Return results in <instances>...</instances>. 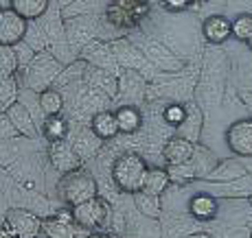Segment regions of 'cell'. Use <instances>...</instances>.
Listing matches in <instances>:
<instances>
[{
    "label": "cell",
    "mask_w": 252,
    "mask_h": 238,
    "mask_svg": "<svg viewBox=\"0 0 252 238\" xmlns=\"http://www.w3.org/2000/svg\"><path fill=\"white\" fill-rule=\"evenodd\" d=\"M250 238H252V232H250Z\"/></svg>",
    "instance_id": "cell-37"
},
{
    "label": "cell",
    "mask_w": 252,
    "mask_h": 238,
    "mask_svg": "<svg viewBox=\"0 0 252 238\" xmlns=\"http://www.w3.org/2000/svg\"><path fill=\"white\" fill-rule=\"evenodd\" d=\"M62 66L53 59L48 53H40L35 55V59L29 64V70H27V81H29V87L33 90H46L51 87V81H55V77L60 75Z\"/></svg>",
    "instance_id": "cell-6"
},
{
    "label": "cell",
    "mask_w": 252,
    "mask_h": 238,
    "mask_svg": "<svg viewBox=\"0 0 252 238\" xmlns=\"http://www.w3.org/2000/svg\"><path fill=\"white\" fill-rule=\"evenodd\" d=\"M48 159L62 175L70 173L75 168H81V158L72 149L70 142L60 140V142H48Z\"/></svg>",
    "instance_id": "cell-9"
},
{
    "label": "cell",
    "mask_w": 252,
    "mask_h": 238,
    "mask_svg": "<svg viewBox=\"0 0 252 238\" xmlns=\"http://www.w3.org/2000/svg\"><path fill=\"white\" fill-rule=\"evenodd\" d=\"M189 214H191L195 221H213V218L217 216V212H220V203H217V199L213 195H208V192H197V195H193L189 199V206H187Z\"/></svg>",
    "instance_id": "cell-13"
},
{
    "label": "cell",
    "mask_w": 252,
    "mask_h": 238,
    "mask_svg": "<svg viewBox=\"0 0 252 238\" xmlns=\"http://www.w3.org/2000/svg\"><path fill=\"white\" fill-rule=\"evenodd\" d=\"M202 35L208 44H224L232 37V20L226 16H208L202 22Z\"/></svg>",
    "instance_id": "cell-12"
},
{
    "label": "cell",
    "mask_w": 252,
    "mask_h": 238,
    "mask_svg": "<svg viewBox=\"0 0 252 238\" xmlns=\"http://www.w3.org/2000/svg\"><path fill=\"white\" fill-rule=\"evenodd\" d=\"M232 37L239 42H248L252 37V13H239L232 20Z\"/></svg>",
    "instance_id": "cell-27"
},
{
    "label": "cell",
    "mask_w": 252,
    "mask_h": 238,
    "mask_svg": "<svg viewBox=\"0 0 252 238\" xmlns=\"http://www.w3.org/2000/svg\"><path fill=\"white\" fill-rule=\"evenodd\" d=\"M37 101H40V109L44 111L46 116L60 114L62 107H64V96H62L60 90H55V87H46V90H42L40 96H37Z\"/></svg>",
    "instance_id": "cell-21"
},
{
    "label": "cell",
    "mask_w": 252,
    "mask_h": 238,
    "mask_svg": "<svg viewBox=\"0 0 252 238\" xmlns=\"http://www.w3.org/2000/svg\"><path fill=\"white\" fill-rule=\"evenodd\" d=\"M2 227L13 232L18 238H37L44 234V218H40L35 212L24 208H11L4 212Z\"/></svg>",
    "instance_id": "cell-5"
},
{
    "label": "cell",
    "mask_w": 252,
    "mask_h": 238,
    "mask_svg": "<svg viewBox=\"0 0 252 238\" xmlns=\"http://www.w3.org/2000/svg\"><path fill=\"white\" fill-rule=\"evenodd\" d=\"M116 120H119L121 133H134L143 127V114L136 105H121L116 109Z\"/></svg>",
    "instance_id": "cell-17"
},
{
    "label": "cell",
    "mask_w": 252,
    "mask_h": 238,
    "mask_svg": "<svg viewBox=\"0 0 252 238\" xmlns=\"http://www.w3.org/2000/svg\"><path fill=\"white\" fill-rule=\"evenodd\" d=\"M246 177V168L237 162H220V166L213 171L208 182H232V179Z\"/></svg>",
    "instance_id": "cell-23"
},
{
    "label": "cell",
    "mask_w": 252,
    "mask_h": 238,
    "mask_svg": "<svg viewBox=\"0 0 252 238\" xmlns=\"http://www.w3.org/2000/svg\"><path fill=\"white\" fill-rule=\"evenodd\" d=\"M189 238H215L213 234H206V232H195V234H191Z\"/></svg>",
    "instance_id": "cell-32"
},
{
    "label": "cell",
    "mask_w": 252,
    "mask_h": 238,
    "mask_svg": "<svg viewBox=\"0 0 252 238\" xmlns=\"http://www.w3.org/2000/svg\"><path fill=\"white\" fill-rule=\"evenodd\" d=\"M18 81L16 77H2V85H0V105L2 111H7L13 103H18Z\"/></svg>",
    "instance_id": "cell-25"
},
{
    "label": "cell",
    "mask_w": 252,
    "mask_h": 238,
    "mask_svg": "<svg viewBox=\"0 0 252 238\" xmlns=\"http://www.w3.org/2000/svg\"><path fill=\"white\" fill-rule=\"evenodd\" d=\"M112 182L125 195H136V192L145 190V184H147V175H149V166L143 159V155L127 151L114 159L112 164Z\"/></svg>",
    "instance_id": "cell-1"
},
{
    "label": "cell",
    "mask_w": 252,
    "mask_h": 238,
    "mask_svg": "<svg viewBox=\"0 0 252 238\" xmlns=\"http://www.w3.org/2000/svg\"><path fill=\"white\" fill-rule=\"evenodd\" d=\"M96 195H99L96 179L84 168H75L70 173H64L60 177V182H57V197L68 208L77 206L81 201H88V199Z\"/></svg>",
    "instance_id": "cell-2"
},
{
    "label": "cell",
    "mask_w": 252,
    "mask_h": 238,
    "mask_svg": "<svg viewBox=\"0 0 252 238\" xmlns=\"http://www.w3.org/2000/svg\"><path fill=\"white\" fill-rule=\"evenodd\" d=\"M44 236L46 238H77V223L72 210H57L55 214L44 218Z\"/></svg>",
    "instance_id": "cell-10"
},
{
    "label": "cell",
    "mask_w": 252,
    "mask_h": 238,
    "mask_svg": "<svg viewBox=\"0 0 252 238\" xmlns=\"http://www.w3.org/2000/svg\"><path fill=\"white\" fill-rule=\"evenodd\" d=\"M171 186V177H169L167 168H149V175H147V184H145V190L154 192V195H162L167 188Z\"/></svg>",
    "instance_id": "cell-24"
},
{
    "label": "cell",
    "mask_w": 252,
    "mask_h": 238,
    "mask_svg": "<svg viewBox=\"0 0 252 238\" xmlns=\"http://www.w3.org/2000/svg\"><path fill=\"white\" fill-rule=\"evenodd\" d=\"M193 151H195V142L184 135L176 133L164 142L162 147V159L167 164H184L193 159Z\"/></svg>",
    "instance_id": "cell-11"
},
{
    "label": "cell",
    "mask_w": 252,
    "mask_h": 238,
    "mask_svg": "<svg viewBox=\"0 0 252 238\" xmlns=\"http://www.w3.org/2000/svg\"><path fill=\"white\" fill-rule=\"evenodd\" d=\"M200 2H204V0H191V4H200Z\"/></svg>",
    "instance_id": "cell-35"
},
{
    "label": "cell",
    "mask_w": 252,
    "mask_h": 238,
    "mask_svg": "<svg viewBox=\"0 0 252 238\" xmlns=\"http://www.w3.org/2000/svg\"><path fill=\"white\" fill-rule=\"evenodd\" d=\"M90 131L99 140H114L121 133L119 120H116V111L101 109L90 118Z\"/></svg>",
    "instance_id": "cell-14"
},
{
    "label": "cell",
    "mask_w": 252,
    "mask_h": 238,
    "mask_svg": "<svg viewBox=\"0 0 252 238\" xmlns=\"http://www.w3.org/2000/svg\"><path fill=\"white\" fill-rule=\"evenodd\" d=\"M86 238H121L116 232H105V230H96V232H90Z\"/></svg>",
    "instance_id": "cell-31"
},
{
    "label": "cell",
    "mask_w": 252,
    "mask_h": 238,
    "mask_svg": "<svg viewBox=\"0 0 252 238\" xmlns=\"http://www.w3.org/2000/svg\"><path fill=\"white\" fill-rule=\"evenodd\" d=\"M167 173H169V177H171V184H176V186H189L191 182L197 179V173L191 162L167 164Z\"/></svg>",
    "instance_id": "cell-22"
},
{
    "label": "cell",
    "mask_w": 252,
    "mask_h": 238,
    "mask_svg": "<svg viewBox=\"0 0 252 238\" xmlns=\"http://www.w3.org/2000/svg\"><path fill=\"white\" fill-rule=\"evenodd\" d=\"M132 197H134V203H136L140 214L152 216V218L160 216V210H162L160 195H154V192H149V190H140V192H136V195H132Z\"/></svg>",
    "instance_id": "cell-20"
},
{
    "label": "cell",
    "mask_w": 252,
    "mask_h": 238,
    "mask_svg": "<svg viewBox=\"0 0 252 238\" xmlns=\"http://www.w3.org/2000/svg\"><path fill=\"white\" fill-rule=\"evenodd\" d=\"M149 0H110L105 18L116 28H134L149 13Z\"/></svg>",
    "instance_id": "cell-3"
},
{
    "label": "cell",
    "mask_w": 252,
    "mask_h": 238,
    "mask_svg": "<svg viewBox=\"0 0 252 238\" xmlns=\"http://www.w3.org/2000/svg\"><path fill=\"white\" fill-rule=\"evenodd\" d=\"M193 168L197 173V179H208L213 175L217 166H220V158L211 151L204 144L195 142V151H193V159H191Z\"/></svg>",
    "instance_id": "cell-15"
},
{
    "label": "cell",
    "mask_w": 252,
    "mask_h": 238,
    "mask_svg": "<svg viewBox=\"0 0 252 238\" xmlns=\"http://www.w3.org/2000/svg\"><path fill=\"white\" fill-rule=\"evenodd\" d=\"M72 216H75V223L79 230H88V232H96L108 223L110 218V203L105 201L103 197H92L88 201H81L77 206L70 208Z\"/></svg>",
    "instance_id": "cell-4"
},
{
    "label": "cell",
    "mask_w": 252,
    "mask_h": 238,
    "mask_svg": "<svg viewBox=\"0 0 252 238\" xmlns=\"http://www.w3.org/2000/svg\"><path fill=\"white\" fill-rule=\"evenodd\" d=\"M250 203H252V192H250Z\"/></svg>",
    "instance_id": "cell-36"
},
{
    "label": "cell",
    "mask_w": 252,
    "mask_h": 238,
    "mask_svg": "<svg viewBox=\"0 0 252 238\" xmlns=\"http://www.w3.org/2000/svg\"><path fill=\"white\" fill-rule=\"evenodd\" d=\"M246 44H248V48H250V53H252V37H250V40L246 42Z\"/></svg>",
    "instance_id": "cell-34"
},
{
    "label": "cell",
    "mask_w": 252,
    "mask_h": 238,
    "mask_svg": "<svg viewBox=\"0 0 252 238\" xmlns=\"http://www.w3.org/2000/svg\"><path fill=\"white\" fill-rule=\"evenodd\" d=\"M226 147L237 158H252V118H239L226 129Z\"/></svg>",
    "instance_id": "cell-7"
},
{
    "label": "cell",
    "mask_w": 252,
    "mask_h": 238,
    "mask_svg": "<svg viewBox=\"0 0 252 238\" xmlns=\"http://www.w3.org/2000/svg\"><path fill=\"white\" fill-rule=\"evenodd\" d=\"M2 114H7L9 116V120L13 123V127H16V131L20 135H27V138H35V133H37V129H35V123H33V118H31V114H29V109H27V105L24 103H13L11 107H9L7 111H2Z\"/></svg>",
    "instance_id": "cell-16"
},
{
    "label": "cell",
    "mask_w": 252,
    "mask_h": 238,
    "mask_svg": "<svg viewBox=\"0 0 252 238\" xmlns=\"http://www.w3.org/2000/svg\"><path fill=\"white\" fill-rule=\"evenodd\" d=\"M42 135H44L48 142H60V140H66V135H68V123H66L60 114L46 116L44 123H42Z\"/></svg>",
    "instance_id": "cell-19"
},
{
    "label": "cell",
    "mask_w": 252,
    "mask_h": 238,
    "mask_svg": "<svg viewBox=\"0 0 252 238\" xmlns=\"http://www.w3.org/2000/svg\"><path fill=\"white\" fill-rule=\"evenodd\" d=\"M51 0H9V7L27 20H40L46 13Z\"/></svg>",
    "instance_id": "cell-18"
},
{
    "label": "cell",
    "mask_w": 252,
    "mask_h": 238,
    "mask_svg": "<svg viewBox=\"0 0 252 238\" xmlns=\"http://www.w3.org/2000/svg\"><path fill=\"white\" fill-rule=\"evenodd\" d=\"M162 7L167 11H187L191 7V0H162Z\"/></svg>",
    "instance_id": "cell-30"
},
{
    "label": "cell",
    "mask_w": 252,
    "mask_h": 238,
    "mask_svg": "<svg viewBox=\"0 0 252 238\" xmlns=\"http://www.w3.org/2000/svg\"><path fill=\"white\" fill-rule=\"evenodd\" d=\"M2 238H18V236L13 234V232H9V230H4L2 227Z\"/></svg>",
    "instance_id": "cell-33"
},
{
    "label": "cell",
    "mask_w": 252,
    "mask_h": 238,
    "mask_svg": "<svg viewBox=\"0 0 252 238\" xmlns=\"http://www.w3.org/2000/svg\"><path fill=\"white\" fill-rule=\"evenodd\" d=\"M13 51H16V55H18V61H20V68L22 66H29L33 59H35V51H33L31 46H29L27 42H20V44H16L13 46Z\"/></svg>",
    "instance_id": "cell-29"
},
{
    "label": "cell",
    "mask_w": 252,
    "mask_h": 238,
    "mask_svg": "<svg viewBox=\"0 0 252 238\" xmlns=\"http://www.w3.org/2000/svg\"><path fill=\"white\" fill-rule=\"evenodd\" d=\"M29 31V20L22 18L18 11L11 7L2 9L0 13V44L2 46H16L27 37Z\"/></svg>",
    "instance_id": "cell-8"
},
{
    "label": "cell",
    "mask_w": 252,
    "mask_h": 238,
    "mask_svg": "<svg viewBox=\"0 0 252 238\" xmlns=\"http://www.w3.org/2000/svg\"><path fill=\"white\" fill-rule=\"evenodd\" d=\"M184 118H187V107H182V105H169L167 109H164V120H167L171 127H180L184 123Z\"/></svg>",
    "instance_id": "cell-28"
},
{
    "label": "cell",
    "mask_w": 252,
    "mask_h": 238,
    "mask_svg": "<svg viewBox=\"0 0 252 238\" xmlns=\"http://www.w3.org/2000/svg\"><path fill=\"white\" fill-rule=\"evenodd\" d=\"M18 68H20V61H18L13 46H2L0 48V70H2V77H16Z\"/></svg>",
    "instance_id": "cell-26"
}]
</instances>
